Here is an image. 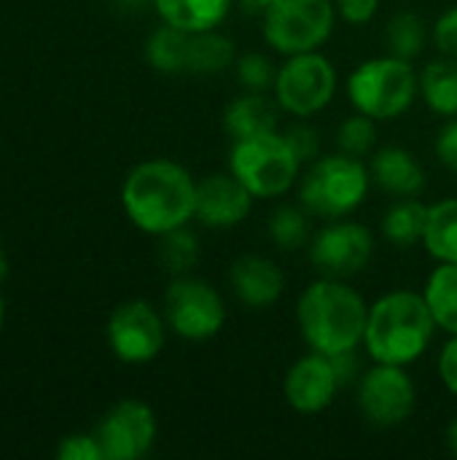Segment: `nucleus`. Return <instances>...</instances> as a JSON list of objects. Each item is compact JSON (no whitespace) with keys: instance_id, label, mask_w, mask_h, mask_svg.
Returning a JSON list of instances; mask_svg holds the SVG:
<instances>
[{"instance_id":"nucleus-12","label":"nucleus","mask_w":457,"mask_h":460,"mask_svg":"<svg viewBox=\"0 0 457 460\" xmlns=\"http://www.w3.org/2000/svg\"><path fill=\"white\" fill-rule=\"evenodd\" d=\"M108 345L124 364H148L164 348V321L143 299L124 302L108 321Z\"/></svg>"},{"instance_id":"nucleus-40","label":"nucleus","mask_w":457,"mask_h":460,"mask_svg":"<svg viewBox=\"0 0 457 460\" xmlns=\"http://www.w3.org/2000/svg\"><path fill=\"white\" fill-rule=\"evenodd\" d=\"M3 323H5V305H3V299H0V332H3Z\"/></svg>"},{"instance_id":"nucleus-26","label":"nucleus","mask_w":457,"mask_h":460,"mask_svg":"<svg viewBox=\"0 0 457 460\" xmlns=\"http://www.w3.org/2000/svg\"><path fill=\"white\" fill-rule=\"evenodd\" d=\"M426 43H428L426 22L412 11L396 13L385 27V46H388V54H393V57L412 62L415 57L423 54Z\"/></svg>"},{"instance_id":"nucleus-39","label":"nucleus","mask_w":457,"mask_h":460,"mask_svg":"<svg viewBox=\"0 0 457 460\" xmlns=\"http://www.w3.org/2000/svg\"><path fill=\"white\" fill-rule=\"evenodd\" d=\"M8 270H11V267H8V256H5V248L0 245V283L8 278Z\"/></svg>"},{"instance_id":"nucleus-7","label":"nucleus","mask_w":457,"mask_h":460,"mask_svg":"<svg viewBox=\"0 0 457 460\" xmlns=\"http://www.w3.org/2000/svg\"><path fill=\"white\" fill-rule=\"evenodd\" d=\"M337 5L331 0H283L264 13L267 43L291 57L315 51L334 30Z\"/></svg>"},{"instance_id":"nucleus-9","label":"nucleus","mask_w":457,"mask_h":460,"mask_svg":"<svg viewBox=\"0 0 457 460\" xmlns=\"http://www.w3.org/2000/svg\"><path fill=\"white\" fill-rule=\"evenodd\" d=\"M337 92V70L334 65L318 54H291L283 67H277L275 97L283 111L294 116H312L323 111Z\"/></svg>"},{"instance_id":"nucleus-19","label":"nucleus","mask_w":457,"mask_h":460,"mask_svg":"<svg viewBox=\"0 0 457 460\" xmlns=\"http://www.w3.org/2000/svg\"><path fill=\"white\" fill-rule=\"evenodd\" d=\"M154 8L162 22L186 32H202L215 30L226 19L232 0H154Z\"/></svg>"},{"instance_id":"nucleus-20","label":"nucleus","mask_w":457,"mask_h":460,"mask_svg":"<svg viewBox=\"0 0 457 460\" xmlns=\"http://www.w3.org/2000/svg\"><path fill=\"white\" fill-rule=\"evenodd\" d=\"M234 43L215 32V30H202V32H191L189 38V51H186V73L194 75H213L226 70L237 54H234Z\"/></svg>"},{"instance_id":"nucleus-28","label":"nucleus","mask_w":457,"mask_h":460,"mask_svg":"<svg viewBox=\"0 0 457 460\" xmlns=\"http://www.w3.org/2000/svg\"><path fill=\"white\" fill-rule=\"evenodd\" d=\"M269 237L280 251H299L310 240V221L299 208H277L269 218Z\"/></svg>"},{"instance_id":"nucleus-14","label":"nucleus","mask_w":457,"mask_h":460,"mask_svg":"<svg viewBox=\"0 0 457 460\" xmlns=\"http://www.w3.org/2000/svg\"><path fill=\"white\" fill-rule=\"evenodd\" d=\"M339 388H342V380H339L334 358L315 353V350L310 356L299 358L288 369L286 383H283L288 407L302 415H315V412H323L326 407H331Z\"/></svg>"},{"instance_id":"nucleus-27","label":"nucleus","mask_w":457,"mask_h":460,"mask_svg":"<svg viewBox=\"0 0 457 460\" xmlns=\"http://www.w3.org/2000/svg\"><path fill=\"white\" fill-rule=\"evenodd\" d=\"M197 259H199V243L191 232L180 226V229L162 234L159 264L164 267V272H170L172 278H183L197 264Z\"/></svg>"},{"instance_id":"nucleus-33","label":"nucleus","mask_w":457,"mask_h":460,"mask_svg":"<svg viewBox=\"0 0 457 460\" xmlns=\"http://www.w3.org/2000/svg\"><path fill=\"white\" fill-rule=\"evenodd\" d=\"M434 43L444 57L457 59V5L439 16L434 27Z\"/></svg>"},{"instance_id":"nucleus-18","label":"nucleus","mask_w":457,"mask_h":460,"mask_svg":"<svg viewBox=\"0 0 457 460\" xmlns=\"http://www.w3.org/2000/svg\"><path fill=\"white\" fill-rule=\"evenodd\" d=\"M277 105L280 102H272L264 92L240 94L229 102L224 113V127L234 140L277 132V121H280Z\"/></svg>"},{"instance_id":"nucleus-4","label":"nucleus","mask_w":457,"mask_h":460,"mask_svg":"<svg viewBox=\"0 0 457 460\" xmlns=\"http://www.w3.org/2000/svg\"><path fill=\"white\" fill-rule=\"evenodd\" d=\"M417 89L420 78L412 62L393 54L361 62L347 81L353 108L374 121L399 119L415 102Z\"/></svg>"},{"instance_id":"nucleus-25","label":"nucleus","mask_w":457,"mask_h":460,"mask_svg":"<svg viewBox=\"0 0 457 460\" xmlns=\"http://www.w3.org/2000/svg\"><path fill=\"white\" fill-rule=\"evenodd\" d=\"M191 32L178 30L167 22H162L159 30L151 32L145 40V59L159 73H186V51H189Z\"/></svg>"},{"instance_id":"nucleus-36","label":"nucleus","mask_w":457,"mask_h":460,"mask_svg":"<svg viewBox=\"0 0 457 460\" xmlns=\"http://www.w3.org/2000/svg\"><path fill=\"white\" fill-rule=\"evenodd\" d=\"M439 375H442V383L447 385V391L457 396V334H453V340L444 345V350L439 356Z\"/></svg>"},{"instance_id":"nucleus-32","label":"nucleus","mask_w":457,"mask_h":460,"mask_svg":"<svg viewBox=\"0 0 457 460\" xmlns=\"http://www.w3.org/2000/svg\"><path fill=\"white\" fill-rule=\"evenodd\" d=\"M283 135H286L291 151L296 154V159H299L302 164L318 159V146H321V140H318V132H315L310 124H294V127H288Z\"/></svg>"},{"instance_id":"nucleus-10","label":"nucleus","mask_w":457,"mask_h":460,"mask_svg":"<svg viewBox=\"0 0 457 460\" xmlns=\"http://www.w3.org/2000/svg\"><path fill=\"white\" fill-rule=\"evenodd\" d=\"M417 391L404 367L377 364L361 377L358 410L377 429H396L407 423L415 412Z\"/></svg>"},{"instance_id":"nucleus-3","label":"nucleus","mask_w":457,"mask_h":460,"mask_svg":"<svg viewBox=\"0 0 457 460\" xmlns=\"http://www.w3.org/2000/svg\"><path fill=\"white\" fill-rule=\"evenodd\" d=\"M434 313L423 294L393 291L369 307L364 345L374 364H415L431 345L436 332Z\"/></svg>"},{"instance_id":"nucleus-2","label":"nucleus","mask_w":457,"mask_h":460,"mask_svg":"<svg viewBox=\"0 0 457 460\" xmlns=\"http://www.w3.org/2000/svg\"><path fill=\"white\" fill-rule=\"evenodd\" d=\"M369 307L337 278L315 280L296 305V323L304 342L323 356L350 353L364 342Z\"/></svg>"},{"instance_id":"nucleus-1","label":"nucleus","mask_w":457,"mask_h":460,"mask_svg":"<svg viewBox=\"0 0 457 460\" xmlns=\"http://www.w3.org/2000/svg\"><path fill=\"white\" fill-rule=\"evenodd\" d=\"M121 205L140 232L162 237L197 216V181L178 162L151 159L127 175Z\"/></svg>"},{"instance_id":"nucleus-38","label":"nucleus","mask_w":457,"mask_h":460,"mask_svg":"<svg viewBox=\"0 0 457 460\" xmlns=\"http://www.w3.org/2000/svg\"><path fill=\"white\" fill-rule=\"evenodd\" d=\"M447 445H450V450L457 456V418L450 423V431H447Z\"/></svg>"},{"instance_id":"nucleus-29","label":"nucleus","mask_w":457,"mask_h":460,"mask_svg":"<svg viewBox=\"0 0 457 460\" xmlns=\"http://www.w3.org/2000/svg\"><path fill=\"white\" fill-rule=\"evenodd\" d=\"M377 143V127H374V119L364 116V113H356L350 119H345L339 124V132H337V146L342 154H350V156H366Z\"/></svg>"},{"instance_id":"nucleus-35","label":"nucleus","mask_w":457,"mask_h":460,"mask_svg":"<svg viewBox=\"0 0 457 460\" xmlns=\"http://www.w3.org/2000/svg\"><path fill=\"white\" fill-rule=\"evenodd\" d=\"M436 156H439V162L447 170L457 172V116L439 132V137H436Z\"/></svg>"},{"instance_id":"nucleus-30","label":"nucleus","mask_w":457,"mask_h":460,"mask_svg":"<svg viewBox=\"0 0 457 460\" xmlns=\"http://www.w3.org/2000/svg\"><path fill=\"white\" fill-rule=\"evenodd\" d=\"M234 70H237V81L248 89V92H267L275 89V78H277V67L259 51H248L240 59H234Z\"/></svg>"},{"instance_id":"nucleus-8","label":"nucleus","mask_w":457,"mask_h":460,"mask_svg":"<svg viewBox=\"0 0 457 460\" xmlns=\"http://www.w3.org/2000/svg\"><path fill=\"white\" fill-rule=\"evenodd\" d=\"M164 321L178 337L189 342L213 340L226 321L224 299L205 280L186 275L175 278L164 294Z\"/></svg>"},{"instance_id":"nucleus-6","label":"nucleus","mask_w":457,"mask_h":460,"mask_svg":"<svg viewBox=\"0 0 457 460\" xmlns=\"http://www.w3.org/2000/svg\"><path fill=\"white\" fill-rule=\"evenodd\" d=\"M302 162L291 151L286 135L267 132L245 140H234L229 151V172L253 194V197H280L299 178Z\"/></svg>"},{"instance_id":"nucleus-17","label":"nucleus","mask_w":457,"mask_h":460,"mask_svg":"<svg viewBox=\"0 0 457 460\" xmlns=\"http://www.w3.org/2000/svg\"><path fill=\"white\" fill-rule=\"evenodd\" d=\"M369 172H372V181L382 191L396 194V197H417L426 186V172L420 162L415 159V154L399 146L377 151Z\"/></svg>"},{"instance_id":"nucleus-22","label":"nucleus","mask_w":457,"mask_h":460,"mask_svg":"<svg viewBox=\"0 0 457 460\" xmlns=\"http://www.w3.org/2000/svg\"><path fill=\"white\" fill-rule=\"evenodd\" d=\"M420 94L434 113L457 116V59H436L428 62L420 73Z\"/></svg>"},{"instance_id":"nucleus-31","label":"nucleus","mask_w":457,"mask_h":460,"mask_svg":"<svg viewBox=\"0 0 457 460\" xmlns=\"http://www.w3.org/2000/svg\"><path fill=\"white\" fill-rule=\"evenodd\" d=\"M59 460H105L94 434H70L57 447Z\"/></svg>"},{"instance_id":"nucleus-15","label":"nucleus","mask_w":457,"mask_h":460,"mask_svg":"<svg viewBox=\"0 0 457 460\" xmlns=\"http://www.w3.org/2000/svg\"><path fill=\"white\" fill-rule=\"evenodd\" d=\"M253 199L232 172L207 175L197 183V218L210 229H234L248 218Z\"/></svg>"},{"instance_id":"nucleus-16","label":"nucleus","mask_w":457,"mask_h":460,"mask_svg":"<svg viewBox=\"0 0 457 460\" xmlns=\"http://www.w3.org/2000/svg\"><path fill=\"white\" fill-rule=\"evenodd\" d=\"M229 286L245 307H269L280 299L286 278L267 256H242L229 270Z\"/></svg>"},{"instance_id":"nucleus-34","label":"nucleus","mask_w":457,"mask_h":460,"mask_svg":"<svg viewBox=\"0 0 457 460\" xmlns=\"http://www.w3.org/2000/svg\"><path fill=\"white\" fill-rule=\"evenodd\" d=\"M337 13L350 22V24H366L369 19H374L380 0H334Z\"/></svg>"},{"instance_id":"nucleus-21","label":"nucleus","mask_w":457,"mask_h":460,"mask_svg":"<svg viewBox=\"0 0 457 460\" xmlns=\"http://www.w3.org/2000/svg\"><path fill=\"white\" fill-rule=\"evenodd\" d=\"M428 210L417 197H401L382 218V234L396 248H412L423 243L428 226Z\"/></svg>"},{"instance_id":"nucleus-37","label":"nucleus","mask_w":457,"mask_h":460,"mask_svg":"<svg viewBox=\"0 0 457 460\" xmlns=\"http://www.w3.org/2000/svg\"><path fill=\"white\" fill-rule=\"evenodd\" d=\"M250 11H261V13H267L272 5H277V3H283V0H242Z\"/></svg>"},{"instance_id":"nucleus-5","label":"nucleus","mask_w":457,"mask_h":460,"mask_svg":"<svg viewBox=\"0 0 457 460\" xmlns=\"http://www.w3.org/2000/svg\"><path fill=\"white\" fill-rule=\"evenodd\" d=\"M369 181L372 172L364 167V162L339 151L310 164L299 186V202L310 216L342 218L364 202Z\"/></svg>"},{"instance_id":"nucleus-11","label":"nucleus","mask_w":457,"mask_h":460,"mask_svg":"<svg viewBox=\"0 0 457 460\" xmlns=\"http://www.w3.org/2000/svg\"><path fill=\"white\" fill-rule=\"evenodd\" d=\"M374 253V237L364 224L334 221L310 243V261L323 278L347 280L358 275Z\"/></svg>"},{"instance_id":"nucleus-23","label":"nucleus","mask_w":457,"mask_h":460,"mask_svg":"<svg viewBox=\"0 0 457 460\" xmlns=\"http://www.w3.org/2000/svg\"><path fill=\"white\" fill-rule=\"evenodd\" d=\"M434 321L447 334H457V261H439L423 291Z\"/></svg>"},{"instance_id":"nucleus-13","label":"nucleus","mask_w":457,"mask_h":460,"mask_svg":"<svg viewBox=\"0 0 457 460\" xmlns=\"http://www.w3.org/2000/svg\"><path fill=\"white\" fill-rule=\"evenodd\" d=\"M94 437L105 460L143 458L156 439V415L148 404L137 399H124L105 412Z\"/></svg>"},{"instance_id":"nucleus-24","label":"nucleus","mask_w":457,"mask_h":460,"mask_svg":"<svg viewBox=\"0 0 457 460\" xmlns=\"http://www.w3.org/2000/svg\"><path fill=\"white\" fill-rule=\"evenodd\" d=\"M423 245L436 261H457V197L442 199L428 210Z\"/></svg>"}]
</instances>
